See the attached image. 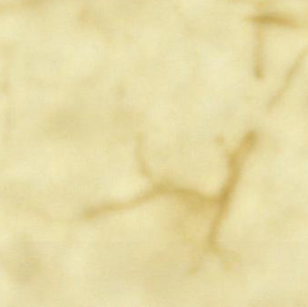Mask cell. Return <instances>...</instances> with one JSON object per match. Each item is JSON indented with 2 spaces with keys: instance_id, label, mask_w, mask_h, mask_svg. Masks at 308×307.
Masks as SVG:
<instances>
[{
  "instance_id": "obj_1",
  "label": "cell",
  "mask_w": 308,
  "mask_h": 307,
  "mask_svg": "<svg viewBox=\"0 0 308 307\" xmlns=\"http://www.w3.org/2000/svg\"><path fill=\"white\" fill-rule=\"evenodd\" d=\"M256 139L257 135L255 133H250L247 134L240 143L239 147L235 149V151L230 156L229 175L218 199V212L211 227L210 235L208 240L209 246L212 249L216 248V240H217L219 229L222 225L223 219L225 217V214L228 211V207L230 206L233 194L239 181L240 175L242 172L244 162L255 145Z\"/></svg>"
}]
</instances>
